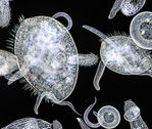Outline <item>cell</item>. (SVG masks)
<instances>
[{"label": "cell", "mask_w": 152, "mask_h": 129, "mask_svg": "<svg viewBox=\"0 0 152 129\" xmlns=\"http://www.w3.org/2000/svg\"><path fill=\"white\" fill-rule=\"evenodd\" d=\"M52 126H53V129H64V128H62V126H61V124H60L58 121H56V120L53 121Z\"/></svg>", "instance_id": "cell-12"}, {"label": "cell", "mask_w": 152, "mask_h": 129, "mask_svg": "<svg viewBox=\"0 0 152 129\" xmlns=\"http://www.w3.org/2000/svg\"><path fill=\"white\" fill-rule=\"evenodd\" d=\"M100 58L105 67L123 75H143L151 71L152 57L131 37L116 35L103 39Z\"/></svg>", "instance_id": "cell-2"}, {"label": "cell", "mask_w": 152, "mask_h": 129, "mask_svg": "<svg viewBox=\"0 0 152 129\" xmlns=\"http://www.w3.org/2000/svg\"><path fill=\"white\" fill-rule=\"evenodd\" d=\"M121 2H123V1H116L115 2V4H114V5H115V7H113V9L111 10V15H110V16H109V18H112V16H113V15H115V13H116V11H118V9L121 8Z\"/></svg>", "instance_id": "cell-11"}, {"label": "cell", "mask_w": 152, "mask_h": 129, "mask_svg": "<svg viewBox=\"0 0 152 129\" xmlns=\"http://www.w3.org/2000/svg\"><path fill=\"white\" fill-rule=\"evenodd\" d=\"M18 69V57L15 53L5 50H0V75L6 76Z\"/></svg>", "instance_id": "cell-5"}, {"label": "cell", "mask_w": 152, "mask_h": 129, "mask_svg": "<svg viewBox=\"0 0 152 129\" xmlns=\"http://www.w3.org/2000/svg\"><path fill=\"white\" fill-rule=\"evenodd\" d=\"M145 0H124L121 2V10L127 16L137 15L139 10L144 6Z\"/></svg>", "instance_id": "cell-7"}, {"label": "cell", "mask_w": 152, "mask_h": 129, "mask_svg": "<svg viewBox=\"0 0 152 129\" xmlns=\"http://www.w3.org/2000/svg\"><path fill=\"white\" fill-rule=\"evenodd\" d=\"M133 41L145 50H152V11H143L134 16L130 24Z\"/></svg>", "instance_id": "cell-3"}, {"label": "cell", "mask_w": 152, "mask_h": 129, "mask_svg": "<svg viewBox=\"0 0 152 129\" xmlns=\"http://www.w3.org/2000/svg\"><path fill=\"white\" fill-rule=\"evenodd\" d=\"M11 21V13L9 2L5 0L0 1V26L1 28H5L9 25Z\"/></svg>", "instance_id": "cell-9"}, {"label": "cell", "mask_w": 152, "mask_h": 129, "mask_svg": "<svg viewBox=\"0 0 152 129\" xmlns=\"http://www.w3.org/2000/svg\"><path fill=\"white\" fill-rule=\"evenodd\" d=\"M131 128L132 129H148L147 126L145 125V123L141 120V118L139 120H137L136 122H133L131 123Z\"/></svg>", "instance_id": "cell-10"}, {"label": "cell", "mask_w": 152, "mask_h": 129, "mask_svg": "<svg viewBox=\"0 0 152 129\" xmlns=\"http://www.w3.org/2000/svg\"><path fill=\"white\" fill-rule=\"evenodd\" d=\"M15 55L23 78L35 91L56 102L72 93L80 55L71 33L49 16H33L20 23L15 37Z\"/></svg>", "instance_id": "cell-1"}, {"label": "cell", "mask_w": 152, "mask_h": 129, "mask_svg": "<svg viewBox=\"0 0 152 129\" xmlns=\"http://www.w3.org/2000/svg\"><path fill=\"white\" fill-rule=\"evenodd\" d=\"M140 111L139 107L135 104L133 100H129L126 102L125 104V119L130 123H133V122H136L137 120L140 119Z\"/></svg>", "instance_id": "cell-8"}, {"label": "cell", "mask_w": 152, "mask_h": 129, "mask_svg": "<svg viewBox=\"0 0 152 129\" xmlns=\"http://www.w3.org/2000/svg\"><path fill=\"white\" fill-rule=\"evenodd\" d=\"M98 124L106 129H113L121 123V116L118 109L112 105H104L97 113Z\"/></svg>", "instance_id": "cell-4"}, {"label": "cell", "mask_w": 152, "mask_h": 129, "mask_svg": "<svg viewBox=\"0 0 152 129\" xmlns=\"http://www.w3.org/2000/svg\"><path fill=\"white\" fill-rule=\"evenodd\" d=\"M49 127V124L43 120H37V119L27 118L22 119L11 123L10 125L2 129H46Z\"/></svg>", "instance_id": "cell-6"}]
</instances>
